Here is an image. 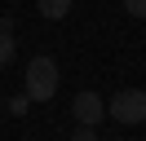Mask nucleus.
Wrapping results in <instances>:
<instances>
[{
  "instance_id": "4",
  "label": "nucleus",
  "mask_w": 146,
  "mask_h": 141,
  "mask_svg": "<svg viewBox=\"0 0 146 141\" xmlns=\"http://www.w3.org/2000/svg\"><path fill=\"white\" fill-rule=\"evenodd\" d=\"M71 5H75V0H36V9L49 18V22H62V18L71 13Z\"/></svg>"
},
{
  "instance_id": "8",
  "label": "nucleus",
  "mask_w": 146,
  "mask_h": 141,
  "mask_svg": "<svg viewBox=\"0 0 146 141\" xmlns=\"http://www.w3.org/2000/svg\"><path fill=\"white\" fill-rule=\"evenodd\" d=\"M124 9H128L133 18H146V0H124Z\"/></svg>"
},
{
  "instance_id": "5",
  "label": "nucleus",
  "mask_w": 146,
  "mask_h": 141,
  "mask_svg": "<svg viewBox=\"0 0 146 141\" xmlns=\"http://www.w3.org/2000/svg\"><path fill=\"white\" fill-rule=\"evenodd\" d=\"M13 53H18V49H13V31H5V26H0V70L13 62Z\"/></svg>"
},
{
  "instance_id": "7",
  "label": "nucleus",
  "mask_w": 146,
  "mask_h": 141,
  "mask_svg": "<svg viewBox=\"0 0 146 141\" xmlns=\"http://www.w3.org/2000/svg\"><path fill=\"white\" fill-rule=\"evenodd\" d=\"M71 141H98V132H93L89 123H80V128H75V137H71Z\"/></svg>"
},
{
  "instance_id": "6",
  "label": "nucleus",
  "mask_w": 146,
  "mask_h": 141,
  "mask_svg": "<svg viewBox=\"0 0 146 141\" xmlns=\"http://www.w3.org/2000/svg\"><path fill=\"white\" fill-rule=\"evenodd\" d=\"M27 106H31L27 93H22V97H9V115H27Z\"/></svg>"
},
{
  "instance_id": "1",
  "label": "nucleus",
  "mask_w": 146,
  "mask_h": 141,
  "mask_svg": "<svg viewBox=\"0 0 146 141\" xmlns=\"http://www.w3.org/2000/svg\"><path fill=\"white\" fill-rule=\"evenodd\" d=\"M22 93H27L31 101H49V97L58 93V62L49 57V53H40V57H31V62H27Z\"/></svg>"
},
{
  "instance_id": "3",
  "label": "nucleus",
  "mask_w": 146,
  "mask_h": 141,
  "mask_svg": "<svg viewBox=\"0 0 146 141\" xmlns=\"http://www.w3.org/2000/svg\"><path fill=\"white\" fill-rule=\"evenodd\" d=\"M71 115H75V123L98 128L102 115H106V106H102V97H98V93H75V97H71Z\"/></svg>"
},
{
  "instance_id": "2",
  "label": "nucleus",
  "mask_w": 146,
  "mask_h": 141,
  "mask_svg": "<svg viewBox=\"0 0 146 141\" xmlns=\"http://www.w3.org/2000/svg\"><path fill=\"white\" fill-rule=\"evenodd\" d=\"M106 115L115 123H146V88H119L115 97L106 101Z\"/></svg>"
}]
</instances>
